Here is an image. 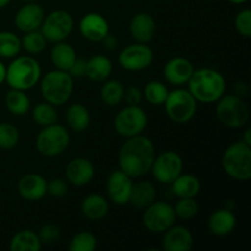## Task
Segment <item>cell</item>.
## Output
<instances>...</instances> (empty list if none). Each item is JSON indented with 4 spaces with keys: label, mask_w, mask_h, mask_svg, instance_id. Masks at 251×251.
<instances>
[{
    "label": "cell",
    "mask_w": 251,
    "mask_h": 251,
    "mask_svg": "<svg viewBox=\"0 0 251 251\" xmlns=\"http://www.w3.org/2000/svg\"><path fill=\"white\" fill-rule=\"evenodd\" d=\"M156 157L154 145L149 137L137 135L122 145L118 154L119 169L132 179L141 178L151 172Z\"/></svg>",
    "instance_id": "cell-1"
},
{
    "label": "cell",
    "mask_w": 251,
    "mask_h": 251,
    "mask_svg": "<svg viewBox=\"0 0 251 251\" xmlns=\"http://www.w3.org/2000/svg\"><path fill=\"white\" fill-rule=\"evenodd\" d=\"M188 90L198 102L215 103L225 95L226 80L220 71L211 68L194 70L188 82Z\"/></svg>",
    "instance_id": "cell-2"
},
{
    "label": "cell",
    "mask_w": 251,
    "mask_h": 251,
    "mask_svg": "<svg viewBox=\"0 0 251 251\" xmlns=\"http://www.w3.org/2000/svg\"><path fill=\"white\" fill-rule=\"evenodd\" d=\"M42 69L38 61L32 56H15L6 68L5 82L10 88L28 91L39 82Z\"/></svg>",
    "instance_id": "cell-3"
},
{
    "label": "cell",
    "mask_w": 251,
    "mask_h": 251,
    "mask_svg": "<svg viewBox=\"0 0 251 251\" xmlns=\"http://www.w3.org/2000/svg\"><path fill=\"white\" fill-rule=\"evenodd\" d=\"M74 91V78L68 71L54 70L48 71L41 77V93L46 102L54 107H60L70 100Z\"/></svg>",
    "instance_id": "cell-4"
},
{
    "label": "cell",
    "mask_w": 251,
    "mask_h": 251,
    "mask_svg": "<svg viewBox=\"0 0 251 251\" xmlns=\"http://www.w3.org/2000/svg\"><path fill=\"white\" fill-rule=\"evenodd\" d=\"M222 167L227 176L235 180L248 181L251 178V146L240 141L227 147L222 157Z\"/></svg>",
    "instance_id": "cell-5"
},
{
    "label": "cell",
    "mask_w": 251,
    "mask_h": 251,
    "mask_svg": "<svg viewBox=\"0 0 251 251\" xmlns=\"http://www.w3.org/2000/svg\"><path fill=\"white\" fill-rule=\"evenodd\" d=\"M216 115L226 126L239 129L248 123L250 112L242 97L237 95H223L217 100Z\"/></svg>",
    "instance_id": "cell-6"
},
{
    "label": "cell",
    "mask_w": 251,
    "mask_h": 251,
    "mask_svg": "<svg viewBox=\"0 0 251 251\" xmlns=\"http://www.w3.org/2000/svg\"><path fill=\"white\" fill-rule=\"evenodd\" d=\"M166 113L171 120L178 124L190 122L198 109V100L190 91L185 88H176L169 91L164 102Z\"/></svg>",
    "instance_id": "cell-7"
},
{
    "label": "cell",
    "mask_w": 251,
    "mask_h": 251,
    "mask_svg": "<svg viewBox=\"0 0 251 251\" xmlns=\"http://www.w3.org/2000/svg\"><path fill=\"white\" fill-rule=\"evenodd\" d=\"M70 135L65 126L54 124L44 126L36 140V147L39 153L44 157L60 156L69 147Z\"/></svg>",
    "instance_id": "cell-8"
},
{
    "label": "cell",
    "mask_w": 251,
    "mask_h": 251,
    "mask_svg": "<svg viewBox=\"0 0 251 251\" xmlns=\"http://www.w3.org/2000/svg\"><path fill=\"white\" fill-rule=\"evenodd\" d=\"M147 114L140 105H126L114 118V129L119 136L129 137L142 135L147 126Z\"/></svg>",
    "instance_id": "cell-9"
},
{
    "label": "cell",
    "mask_w": 251,
    "mask_h": 251,
    "mask_svg": "<svg viewBox=\"0 0 251 251\" xmlns=\"http://www.w3.org/2000/svg\"><path fill=\"white\" fill-rule=\"evenodd\" d=\"M74 28V20L70 12L65 10H54L44 16L41 25V32L47 42L56 43L65 41Z\"/></svg>",
    "instance_id": "cell-10"
},
{
    "label": "cell",
    "mask_w": 251,
    "mask_h": 251,
    "mask_svg": "<svg viewBox=\"0 0 251 251\" xmlns=\"http://www.w3.org/2000/svg\"><path fill=\"white\" fill-rule=\"evenodd\" d=\"M176 212L173 206L163 201H154L145 208L142 222L147 230L152 233H164L176 223Z\"/></svg>",
    "instance_id": "cell-11"
},
{
    "label": "cell",
    "mask_w": 251,
    "mask_h": 251,
    "mask_svg": "<svg viewBox=\"0 0 251 251\" xmlns=\"http://www.w3.org/2000/svg\"><path fill=\"white\" fill-rule=\"evenodd\" d=\"M184 162L180 154L174 151H166L154 157L151 172L154 179L161 184H171L183 173Z\"/></svg>",
    "instance_id": "cell-12"
},
{
    "label": "cell",
    "mask_w": 251,
    "mask_h": 251,
    "mask_svg": "<svg viewBox=\"0 0 251 251\" xmlns=\"http://www.w3.org/2000/svg\"><path fill=\"white\" fill-rule=\"evenodd\" d=\"M153 50L146 43L129 44L119 54V65L127 71H141L150 68L153 61Z\"/></svg>",
    "instance_id": "cell-13"
},
{
    "label": "cell",
    "mask_w": 251,
    "mask_h": 251,
    "mask_svg": "<svg viewBox=\"0 0 251 251\" xmlns=\"http://www.w3.org/2000/svg\"><path fill=\"white\" fill-rule=\"evenodd\" d=\"M132 185V178H130L124 172L120 169L112 172L107 180V194L110 201L118 206L127 205Z\"/></svg>",
    "instance_id": "cell-14"
},
{
    "label": "cell",
    "mask_w": 251,
    "mask_h": 251,
    "mask_svg": "<svg viewBox=\"0 0 251 251\" xmlns=\"http://www.w3.org/2000/svg\"><path fill=\"white\" fill-rule=\"evenodd\" d=\"M194 70H195L194 64L189 59L183 58V56H176L166 63L163 75L167 82L179 87V86L186 85L189 82Z\"/></svg>",
    "instance_id": "cell-15"
},
{
    "label": "cell",
    "mask_w": 251,
    "mask_h": 251,
    "mask_svg": "<svg viewBox=\"0 0 251 251\" xmlns=\"http://www.w3.org/2000/svg\"><path fill=\"white\" fill-rule=\"evenodd\" d=\"M81 34L87 41L100 42L108 33H109V24L98 12H88L80 20L78 25Z\"/></svg>",
    "instance_id": "cell-16"
},
{
    "label": "cell",
    "mask_w": 251,
    "mask_h": 251,
    "mask_svg": "<svg viewBox=\"0 0 251 251\" xmlns=\"http://www.w3.org/2000/svg\"><path fill=\"white\" fill-rule=\"evenodd\" d=\"M44 10L41 5L36 2H27L22 7H20L19 11L15 15V25L21 32L34 31V29L41 28V25L43 22Z\"/></svg>",
    "instance_id": "cell-17"
},
{
    "label": "cell",
    "mask_w": 251,
    "mask_h": 251,
    "mask_svg": "<svg viewBox=\"0 0 251 251\" xmlns=\"http://www.w3.org/2000/svg\"><path fill=\"white\" fill-rule=\"evenodd\" d=\"M66 180L75 186H85L95 176V166L83 157L71 159L65 168Z\"/></svg>",
    "instance_id": "cell-18"
},
{
    "label": "cell",
    "mask_w": 251,
    "mask_h": 251,
    "mask_svg": "<svg viewBox=\"0 0 251 251\" xmlns=\"http://www.w3.org/2000/svg\"><path fill=\"white\" fill-rule=\"evenodd\" d=\"M193 245V234L186 227L173 225L164 232L163 249L166 251H189Z\"/></svg>",
    "instance_id": "cell-19"
},
{
    "label": "cell",
    "mask_w": 251,
    "mask_h": 251,
    "mask_svg": "<svg viewBox=\"0 0 251 251\" xmlns=\"http://www.w3.org/2000/svg\"><path fill=\"white\" fill-rule=\"evenodd\" d=\"M17 190L25 200H41L47 195V180L39 174H26L19 180Z\"/></svg>",
    "instance_id": "cell-20"
},
{
    "label": "cell",
    "mask_w": 251,
    "mask_h": 251,
    "mask_svg": "<svg viewBox=\"0 0 251 251\" xmlns=\"http://www.w3.org/2000/svg\"><path fill=\"white\" fill-rule=\"evenodd\" d=\"M156 21L147 12H139L130 22V34L139 43H149L156 34Z\"/></svg>",
    "instance_id": "cell-21"
},
{
    "label": "cell",
    "mask_w": 251,
    "mask_h": 251,
    "mask_svg": "<svg viewBox=\"0 0 251 251\" xmlns=\"http://www.w3.org/2000/svg\"><path fill=\"white\" fill-rule=\"evenodd\" d=\"M235 226H237V217L232 212V210H228V208L216 210L210 216L207 222L208 230L211 234L216 237L229 235L235 229Z\"/></svg>",
    "instance_id": "cell-22"
},
{
    "label": "cell",
    "mask_w": 251,
    "mask_h": 251,
    "mask_svg": "<svg viewBox=\"0 0 251 251\" xmlns=\"http://www.w3.org/2000/svg\"><path fill=\"white\" fill-rule=\"evenodd\" d=\"M113 71V64L109 58L97 54L86 60V76L93 82H104Z\"/></svg>",
    "instance_id": "cell-23"
},
{
    "label": "cell",
    "mask_w": 251,
    "mask_h": 251,
    "mask_svg": "<svg viewBox=\"0 0 251 251\" xmlns=\"http://www.w3.org/2000/svg\"><path fill=\"white\" fill-rule=\"evenodd\" d=\"M81 211L88 220H102L109 212V203L100 194H91L81 202Z\"/></svg>",
    "instance_id": "cell-24"
},
{
    "label": "cell",
    "mask_w": 251,
    "mask_h": 251,
    "mask_svg": "<svg viewBox=\"0 0 251 251\" xmlns=\"http://www.w3.org/2000/svg\"><path fill=\"white\" fill-rule=\"evenodd\" d=\"M172 193L179 199L184 198H196L200 193L201 184L200 180L195 176L191 174H183L176 176L171 183Z\"/></svg>",
    "instance_id": "cell-25"
},
{
    "label": "cell",
    "mask_w": 251,
    "mask_h": 251,
    "mask_svg": "<svg viewBox=\"0 0 251 251\" xmlns=\"http://www.w3.org/2000/svg\"><path fill=\"white\" fill-rule=\"evenodd\" d=\"M156 188L151 181H139L134 184L129 203L136 208H146L156 201Z\"/></svg>",
    "instance_id": "cell-26"
},
{
    "label": "cell",
    "mask_w": 251,
    "mask_h": 251,
    "mask_svg": "<svg viewBox=\"0 0 251 251\" xmlns=\"http://www.w3.org/2000/svg\"><path fill=\"white\" fill-rule=\"evenodd\" d=\"M76 58H77V55H76L75 49L73 48V46L66 43L65 41L54 43L50 50L51 63L55 66V69H59V70L68 71L74 64V61L76 60Z\"/></svg>",
    "instance_id": "cell-27"
},
{
    "label": "cell",
    "mask_w": 251,
    "mask_h": 251,
    "mask_svg": "<svg viewBox=\"0 0 251 251\" xmlns=\"http://www.w3.org/2000/svg\"><path fill=\"white\" fill-rule=\"evenodd\" d=\"M66 123L75 132H82L90 126L91 115L87 108L81 103H74L66 110Z\"/></svg>",
    "instance_id": "cell-28"
},
{
    "label": "cell",
    "mask_w": 251,
    "mask_h": 251,
    "mask_svg": "<svg viewBox=\"0 0 251 251\" xmlns=\"http://www.w3.org/2000/svg\"><path fill=\"white\" fill-rule=\"evenodd\" d=\"M42 249V243L38 234L31 229L20 230L10 240L11 251H39Z\"/></svg>",
    "instance_id": "cell-29"
},
{
    "label": "cell",
    "mask_w": 251,
    "mask_h": 251,
    "mask_svg": "<svg viewBox=\"0 0 251 251\" xmlns=\"http://www.w3.org/2000/svg\"><path fill=\"white\" fill-rule=\"evenodd\" d=\"M5 104H6L7 110L10 113L20 117V115H25L28 112L29 107H31V100H29L28 96L26 95L25 91L11 88L6 93Z\"/></svg>",
    "instance_id": "cell-30"
},
{
    "label": "cell",
    "mask_w": 251,
    "mask_h": 251,
    "mask_svg": "<svg viewBox=\"0 0 251 251\" xmlns=\"http://www.w3.org/2000/svg\"><path fill=\"white\" fill-rule=\"evenodd\" d=\"M124 86L118 80L104 81V85L100 88V100L109 107L120 104L124 100Z\"/></svg>",
    "instance_id": "cell-31"
},
{
    "label": "cell",
    "mask_w": 251,
    "mask_h": 251,
    "mask_svg": "<svg viewBox=\"0 0 251 251\" xmlns=\"http://www.w3.org/2000/svg\"><path fill=\"white\" fill-rule=\"evenodd\" d=\"M21 50V39L9 31L0 32V58L12 59Z\"/></svg>",
    "instance_id": "cell-32"
},
{
    "label": "cell",
    "mask_w": 251,
    "mask_h": 251,
    "mask_svg": "<svg viewBox=\"0 0 251 251\" xmlns=\"http://www.w3.org/2000/svg\"><path fill=\"white\" fill-rule=\"evenodd\" d=\"M168 88L161 81H150L144 88V97L150 104L163 105L168 96Z\"/></svg>",
    "instance_id": "cell-33"
},
{
    "label": "cell",
    "mask_w": 251,
    "mask_h": 251,
    "mask_svg": "<svg viewBox=\"0 0 251 251\" xmlns=\"http://www.w3.org/2000/svg\"><path fill=\"white\" fill-rule=\"evenodd\" d=\"M32 118L41 126H48L58 120V112L55 107L48 102L38 103L32 110Z\"/></svg>",
    "instance_id": "cell-34"
},
{
    "label": "cell",
    "mask_w": 251,
    "mask_h": 251,
    "mask_svg": "<svg viewBox=\"0 0 251 251\" xmlns=\"http://www.w3.org/2000/svg\"><path fill=\"white\" fill-rule=\"evenodd\" d=\"M47 39L44 38L41 29H34L25 33L21 38V48L29 54H39L46 49Z\"/></svg>",
    "instance_id": "cell-35"
},
{
    "label": "cell",
    "mask_w": 251,
    "mask_h": 251,
    "mask_svg": "<svg viewBox=\"0 0 251 251\" xmlns=\"http://www.w3.org/2000/svg\"><path fill=\"white\" fill-rule=\"evenodd\" d=\"M97 248V238L90 232H81L74 235L69 243L70 251H93Z\"/></svg>",
    "instance_id": "cell-36"
},
{
    "label": "cell",
    "mask_w": 251,
    "mask_h": 251,
    "mask_svg": "<svg viewBox=\"0 0 251 251\" xmlns=\"http://www.w3.org/2000/svg\"><path fill=\"white\" fill-rule=\"evenodd\" d=\"M20 140V132L10 123H0V149H14Z\"/></svg>",
    "instance_id": "cell-37"
},
{
    "label": "cell",
    "mask_w": 251,
    "mask_h": 251,
    "mask_svg": "<svg viewBox=\"0 0 251 251\" xmlns=\"http://www.w3.org/2000/svg\"><path fill=\"white\" fill-rule=\"evenodd\" d=\"M173 208L176 217L181 218V220H191L199 212V205L195 201V198L179 199Z\"/></svg>",
    "instance_id": "cell-38"
},
{
    "label": "cell",
    "mask_w": 251,
    "mask_h": 251,
    "mask_svg": "<svg viewBox=\"0 0 251 251\" xmlns=\"http://www.w3.org/2000/svg\"><path fill=\"white\" fill-rule=\"evenodd\" d=\"M235 28L245 38L251 37V11L249 9H244L238 12L235 16Z\"/></svg>",
    "instance_id": "cell-39"
},
{
    "label": "cell",
    "mask_w": 251,
    "mask_h": 251,
    "mask_svg": "<svg viewBox=\"0 0 251 251\" xmlns=\"http://www.w3.org/2000/svg\"><path fill=\"white\" fill-rule=\"evenodd\" d=\"M60 228L55 225H44L43 227L39 229L38 234L39 240H41L42 245H50L54 244L55 242H58L59 238H60Z\"/></svg>",
    "instance_id": "cell-40"
},
{
    "label": "cell",
    "mask_w": 251,
    "mask_h": 251,
    "mask_svg": "<svg viewBox=\"0 0 251 251\" xmlns=\"http://www.w3.org/2000/svg\"><path fill=\"white\" fill-rule=\"evenodd\" d=\"M68 193V185L63 179H51L47 181V194L53 198H63Z\"/></svg>",
    "instance_id": "cell-41"
},
{
    "label": "cell",
    "mask_w": 251,
    "mask_h": 251,
    "mask_svg": "<svg viewBox=\"0 0 251 251\" xmlns=\"http://www.w3.org/2000/svg\"><path fill=\"white\" fill-rule=\"evenodd\" d=\"M142 98H144V95H142L141 90L135 86H131L126 91H124V100L127 105H140Z\"/></svg>",
    "instance_id": "cell-42"
},
{
    "label": "cell",
    "mask_w": 251,
    "mask_h": 251,
    "mask_svg": "<svg viewBox=\"0 0 251 251\" xmlns=\"http://www.w3.org/2000/svg\"><path fill=\"white\" fill-rule=\"evenodd\" d=\"M69 75L73 78H81L86 76V60L80 58H76L73 65L68 70Z\"/></svg>",
    "instance_id": "cell-43"
},
{
    "label": "cell",
    "mask_w": 251,
    "mask_h": 251,
    "mask_svg": "<svg viewBox=\"0 0 251 251\" xmlns=\"http://www.w3.org/2000/svg\"><path fill=\"white\" fill-rule=\"evenodd\" d=\"M100 42H102L104 48H107L108 50H113V49L117 48L118 46V39L115 38V36H113V34L110 33H108Z\"/></svg>",
    "instance_id": "cell-44"
},
{
    "label": "cell",
    "mask_w": 251,
    "mask_h": 251,
    "mask_svg": "<svg viewBox=\"0 0 251 251\" xmlns=\"http://www.w3.org/2000/svg\"><path fill=\"white\" fill-rule=\"evenodd\" d=\"M248 93V86L247 83L244 82H239L235 85V93L234 95L239 96V97H244V96H247Z\"/></svg>",
    "instance_id": "cell-45"
},
{
    "label": "cell",
    "mask_w": 251,
    "mask_h": 251,
    "mask_svg": "<svg viewBox=\"0 0 251 251\" xmlns=\"http://www.w3.org/2000/svg\"><path fill=\"white\" fill-rule=\"evenodd\" d=\"M5 77H6V66L0 60V85L5 82Z\"/></svg>",
    "instance_id": "cell-46"
},
{
    "label": "cell",
    "mask_w": 251,
    "mask_h": 251,
    "mask_svg": "<svg viewBox=\"0 0 251 251\" xmlns=\"http://www.w3.org/2000/svg\"><path fill=\"white\" fill-rule=\"evenodd\" d=\"M242 141L244 142V144L251 146V129L245 130L244 135H243V137H242Z\"/></svg>",
    "instance_id": "cell-47"
},
{
    "label": "cell",
    "mask_w": 251,
    "mask_h": 251,
    "mask_svg": "<svg viewBox=\"0 0 251 251\" xmlns=\"http://www.w3.org/2000/svg\"><path fill=\"white\" fill-rule=\"evenodd\" d=\"M229 2H232V4H235V5H242L244 4V2H247L248 0H228Z\"/></svg>",
    "instance_id": "cell-48"
},
{
    "label": "cell",
    "mask_w": 251,
    "mask_h": 251,
    "mask_svg": "<svg viewBox=\"0 0 251 251\" xmlns=\"http://www.w3.org/2000/svg\"><path fill=\"white\" fill-rule=\"evenodd\" d=\"M10 1H11V0H0V9H2V7L6 6Z\"/></svg>",
    "instance_id": "cell-49"
},
{
    "label": "cell",
    "mask_w": 251,
    "mask_h": 251,
    "mask_svg": "<svg viewBox=\"0 0 251 251\" xmlns=\"http://www.w3.org/2000/svg\"><path fill=\"white\" fill-rule=\"evenodd\" d=\"M22 1H25V2H33V1H36V0H22Z\"/></svg>",
    "instance_id": "cell-50"
}]
</instances>
